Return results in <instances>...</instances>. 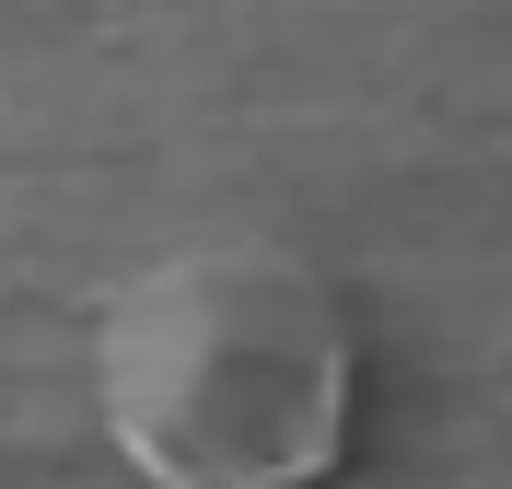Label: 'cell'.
Masks as SVG:
<instances>
[{"label":"cell","mask_w":512,"mask_h":489,"mask_svg":"<svg viewBox=\"0 0 512 489\" xmlns=\"http://www.w3.org/2000/svg\"><path fill=\"white\" fill-rule=\"evenodd\" d=\"M105 420L152 489H326L350 455V326L280 245H187L105 303Z\"/></svg>","instance_id":"cell-1"}]
</instances>
